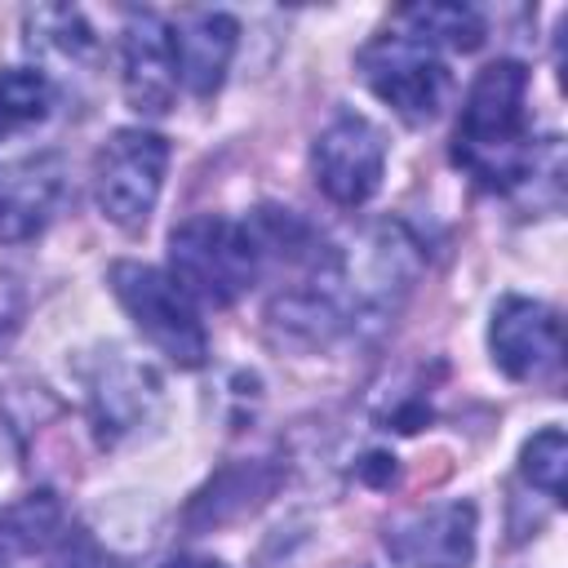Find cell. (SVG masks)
<instances>
[{
  "mask_svg": "<svg viewBox=\"0 0 568 568\" xmlns=\"http://www.w3.org/2000/svg\"><path fill=\"white\" fill-rule=\"evenodd\" d=\"M453 160L488 191H506L528 178L532 169V138H528V71L510 58L488 62L475 84L466 89Z\"/></svg>",
  "mask_w": 568,
  "mask_h": 568,
  "instance_id": "cell-1",
  "label": "cell"
},
{
  "mask_svg": "<svg viewBox=\"0 0 568 568\" xmlns=\"http://www.w3.org/2000/svg\"><path fill=\"white\" fill-rule=\"evenodd\" d=\"M262 271L266 257L248 217L235 222L204 213V217H186L169 235V275L204 306H231L257 284Z\"/></svg>",
  "mask_w": 568,
  "mask_h": 568,
  "instance_id": "cell-2",
  "label": "cell"
},
{
  "mask_svg": "<svg viewBox=\"0 0 568 568\" xmlns=\"http://www.w3.org/2000/svg\"><path fill=\"white\" fill-rule=\"evenodd\" d=\"M111 293L133 320V328L178 368H200L209 359V333L195 311V297L160 266L146 262H115Z\"/></svg>",
  "mask_w": 568,
  "mask_h": 568,
  "instance_id": "cell-3",
  "label": "cell"
},
{
  "mask_svg": "<svg viewBox=\"0 0 568 568\" xmlns=\"http://www.w3.org/2000/svg\"><path fill=\"white\" fill-rule=\"evenodd\" d=\"M359 75L364 84L408 124H426L439 115V106L448 102L453 75L448 62L435 44L390 27L377 40H368L359 49Z\"/></svg>",
  "mask_w": 568,
  "mask_h": 568,
  "instance_id": "cell-4",
  "label": "cell"
},
{
  "mask_svg": "<svg viewBox=\"0 0 568 568\" xmlns=\"http://www.w3.org/2000/svg\"><path fill=\"white\" fill-rule=\"evenodd\" d=\"M169 169V142L151 129H115L93 160V200L120 231H142L155 213Z\"/></svg>",
  "mask_w": 568,
  "mask_h": 568,
  "instance_id": "cell-5",
  "label": "cell"
},
{
  "mask_svg": "<svg viewBox=\"0 0 568 568\" xmlns=\"http://www.w3.org/2000/svg\"><path fill=\"white\" fill-rule=\"evenodd\" d=\"M311 173H315V186L333 204H342V209L364 204L382 186V173H386L382 129L364 115H337L333 124L320 129V138L311 146Z\"/></svg>",
  "mask_w": 568,
  "mask_h": 568,
  "instance_id": "cell-6",
  "label": "cell"
},
{
  "mask_svg": "<svg viewBox=\"0 0 568 568\" xmlns=\"http://www.w3.org/2000/svg\"><path fill=\"white\" fill-rule=\"evenodd\" d=\"M386 550L399 568H466L475 559V506L435 501L408 510L386 528Z\"/></svg>",
  "mask_w": 568,
  "mask_h": 568,
  "instance_id": "cell-7",
  "label": "cell"
},
{
  "mask_svg": "<svg viewBox=\"0 0 568 568\" xmlns=\"http://www.w3.org/2000/svg\"><path fill=\"white\" fill-rule=\"evenodd\" d=\"M488 351L493 364L515 377V382H537L559 368L564 337H559V315L546 302L532 297H506L493 311L488 324Z\"/></svg>",
  "mask_w": 568,
  "mask_h": 568,
  "instance_id": "cell-8",
  "label": "cell"
},
{
  "mask_svg": "<svg viewBox=\"0 0 568 568\" xmlns=\"http://www.w3.org/2000/svg\"><path fill=\"white\" fill-rule=\"evenodd\" d=\"M120 80L124 98L142 115H164L178 93V62H173V31L160 13L133 9L120 31Z\"/></svg>",
  "mask_w": 568,
  "mask_h": 568,
  "instance_id": "cell-9",
  "label": "cell"
},
{
  "mask_svg": "<svg viewBox=\"0 0 568 568\" xmlns=\"http://www.w3.org/2000/svg\"><path fill=\"white\" fill-rule=\"evenodd\" d=\"M67 191V169L53 151L0 160V244H22L40 235Z\"/></svg>",
  "mask_w": 568,
  "mask_h": 568,
  "instance_id": "cell-10",
  "label": "cell"
},
{
  "mask_svg": "<svg viewBox=\"0 0 568 568\" xmlns=\"http://www.w3.org/2000/svg\"><path fill=\"white\" fill-rule=\"evenodd\" d=\"M169 31H173L178 84H186L195 98L217 93L226 80V67L235 58V40H240L235 18L217 13V9H191Z\"/></svg>",
  "mask_w": 568,
  "mask_h": 568,
  "instance_id": "cell-11",
  "label": "cell"
},
{
  "mask_svg": "<svg viewBox=\"0 0 568 568\" xmlns=\"http://www.w3.org/2000/svg\"><path fill=\"white\" fill-rule=\"evenodd\" d=\"M395 27L417 36V40H426V44H435L439 53L444 49L470 53L484 40V18L475 9H466V4H408V9H399Z\"/></svg>",
  "mask_w": 568,
  "mask_h": 568,
  "instance_id": "cell-12",
  "label": "cell"
},
{
  "mask_svg": "<svg viewBox=\"0 0 568 568\" xmlns=\"http://www.w3.org/2000/svg\"><path fill=\"white\" fill-rule=\"evenodd\" d=\"M151 404H155V377L138 364H115V368H106L102 382H93V408H98L102 430L138 426Z\"/></svg>",
  "mask_w": 568,
  "mask_h": 568,
  "instance_id": "cell-13",
  "label": "cell"
},
{
  "mask_svg": "<svg viewBox=\"0 0 568 568\" xmlns=\"http://www.w3.org/2000/svg\"><path fill=\"white\" fill-rule=\"evenodd\" d=\"M53 106V80L40 67H4L0 71V142L40 124Z\"/></svg>",
  "mask_w": 568,
  "mask_h": 568,
  "instance_id": "cell-14",
  "label": "cell"
},
{
  "mask_svg": "<svg viewBox=\"0 0 568 568\" xmlns=\"http://www.w3.org/2000/svg\"><path fill=\"white\" fill-rule=\"evenodd\" d=\"M564 466H568V439L559 426H546L537 430L528 444H524V457H519V470L532 488H541L550 501H564Z\"/></svg>",
  "mask_w": 568,
  "mask_h": 568,
  "instance_id": "cell-15",
  "label": "cell"
},
{
  "mask_svg": "<svg viewBox=\"0 0 568 568\" xmlns=\"http://www.w3.org/2000/svg\"><path fill=\"white\" fill-rule=\"evenodd\" d=\"M67 568H111V559H106L93 541H84V537H80V546L67 555Z\"/></svg>",
  "mask_w": 568,
  "mask_h": 568,
  "instance_id": "cell-16",
  "label": "cell"
},
{
  "mask_svg": "<svg viewBox=\"0 0 568 568\" xmlns=\"http://www.w3.org/2000/svg\"><path fill=\"white\" fill-rule=\"evenodd\" d=\"M164 568H222V564L209 559V555H178V559H169Z\"/></svg>",
  "mask_w": 568,
  "mask_h": 568,
  "instance_id": "cell-17",
  "label": "cell"
}]
</instances>
